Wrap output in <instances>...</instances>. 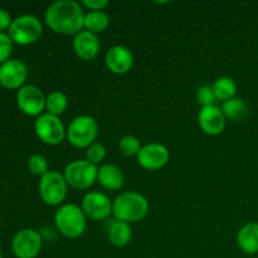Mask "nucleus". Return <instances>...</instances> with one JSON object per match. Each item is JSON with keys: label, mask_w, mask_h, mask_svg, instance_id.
I'll return each mask as SVG.
<instances>
[{"label": "nucleus", "mask_w": 258, "mask_h": 258, "mask_svg": "<svg viewBox=\"0 0 258 258\" xmlns=\"http://www.w3.org/2000/svg\"><path fill=\"white\" fill-rule=\"evenodd\" d=\"M44 18L49 29L57 34L76 35L82 32L85 13L75 0H58L48 7Z\"/></svg>", "instance_id": "f257e3e1"}, {"label": "nucleus", "mask_w": 258, "mask_h": 258, "mask_svg": "<svg viewBox=\"0 0 258 258\" xmlns=\"http://www.w3.org/2000/svg\"><path fill=\"white\" fill-rule=\"evenodd\" d=\"M148 212V199L136 191H125L112 202V214L116 221L130 224L145 218Z\"/></svg>", "instance_id": "f03ea898"}, {"label": "nucleus", "mask_w": 258, "mask_h": 258, "mask_svg": "<svg viewBox=\"0 0 258 258\" xmlns=\"http://www.w3.org/2000/svg\"><path fill=\"white\" fill-rule=\"evenodd\" d=\"M87 217L82 208L76 204H64L59 207L54 216V224L59 233L67 238L75 239L82 236L87 227Z\"/></svg>", "instance_id": "7ed1b4c3"}, {"label": "nucleus", "mask_w": 258, "mask_h": 258, "mask_svg": "<svg viewBox=\"0 0 258 258\" xmlns=\"http://www.w3.org/2000/svg\"><path fill=\"white\" fill-rule=\"evenodd\" d=\"M98 135V125L91 116L82 115L76 117L67 128L70 144L78 149H87L96 141Z\"/></svg>", "instance_id": "20e7f679"}, {"label": "nucleus", "mask_w": 258, "mask_h": 258, "mask_svg": "<svg viewBox=\"0 0 258 258\" xmlns=\"http://www.w3.org/2000/svg\"><path fill=\"white\" fill-rule=\"evenodd\" d=\"M43 32L40 20L34 15H22L13 20L9 28V37L20 45H29L37 42Z\"/></svg>", "instance_id": "39448f33"}, {"label": "nucleus", "mask_w": 258, "mask_h": 258, "mask_svg": "<svg viewBox=\"0 0 258 258\" xmlns=\"http://www.w3.org/2000/svg\"><path fill=\"white\" fill-rule=\"evenodd\" d=\"M98 168L87 160H75L64 169L66 181L75 189H88L97 181Z\"/></svg>", "instance_id": "423d86ee"}, {"label": "nucleus", "mask_w": 258, "mask_h": 258, "mask_svg": "<svg viewBox=\"0 0 258 258\" xmlns=\"http://www.w3.org/2000/svg\"><path fill=\"white\" fill-rule=\"evenodd\" d=\"M68 184L64 176L58 171H48L40 178L39 194L48 206H59L67 197Z\"/></svg>", "instance_id": "0eeeda50"}, {"label": "nucleus", "mask_w": 258, "mask_h": 258, "mask_svg": "<svg viewBox=\"0 0 258 258\" xmlns=\"http://www.w3.org/2000/svg\"><path fill=\"white\" fill-rule=\"evenodd\" d=\"M34 130L38 138L47 145H59L67 136V130L58 116L42 113L34 123Z\"/></svg>", "instance_id": "6e6552de"}, {"label": "nucleus", "mask_w": 258, "mask_h": 258, "mask_svg": "<svg viewBox=\"0 0 258 258\" xmlns=\"http://www.w3.org/2000/svg\"><path fill=\"white\" fill-rule=\"evenodd\" d=\"M42 236L34 229H22L13 238V252L18 258H35L42 249Z\"/></svg>", "instance_id": "1a4fd4ad"}, {"label": "nucleus", "mask_w": 258, "mask_h": 258, "mask_svg": "<svg viewBox=\"0 0 258 258\" xmlns=\"http://www.w3.org/2000/svg\"><path fill=\"white\" fill-rule=\"evenodd\" d=\"M170 159L168 148L163 144L151 143L144 145L138 154V163L146 170L155 171L164 168Z\"/></svg>", "instance_id": "9d476101"}, {"label": "nucleus", "mask_w": 258, "mask_h": 258, "mask_svg": "<svg viewBox=\"0 0 258 258\" xmlns=\"http://www.w3.org/2000/svg\"><path fill=\"white\" fill-rule=\"evenodd\" d=\"M82 211L93 221H103L112 213V202L106 194L90 191L82 199Z\"/></svg>", "instance_id": "9b49d317"}, {"label": "nucleus", "mask_w": 258, "mask_h": 258, "mask_svg": "<svg viewBox=\"0 0 258 258\" xmlns=\"http://www.w3.org/2000/svg\"><path fill=\"white\" fill-rule=\"evenodd\" d=\"M45 98L42 91L35 86H23L17 95L20 110L28 116H40L45 108Z\"/></svg>", "instance_id": "f8f14e48"}, {"label": "nucleus", "mask_w": 258, "mask_h": 258, "mask_svg": "<svg viewBox=\"0 0 258 258\" xmlns=\"http://www.w3.org/2000/svg\"><path fill=\"white\" fill-rule=\"evenodd\" d=\"M27 76V66L19 59H9L0 66V85L5 88H22Z\"/></svg>", "instance_id": "ddd939ff"}, {"label": "nucleus", "mask_w": 258, "mask_h": 258, "mask_svg": "<svg viewBox=\"0 0 258 258\" xmlns=\"http://www.w3.org/2000/svg\"><path fill=\"white\" fill-rule=\"evenodd\" d=\"M198 122L202 130L211 136L221 135L226 127V116L216 105L202 107L198 113Z\"/></svg>", "instance_id": "4468645a"}, {"label": "nucleus", "mask_w": 258, "mask_h": 258, "mask_svg": "<svg viewBox=\"0 0 258 258\" xmlns=\"http://www.w3.org/2000/svg\"><path fill=\"white\" fill-rule=\"evenodd\" d=\"M105 63L108 71L115 75H125L133 68L134 55L125 45H115L106 53Z\"/></svg>", "instance_id": "2eb2a0df"}, {"label": "nucleus", "mask_w": 258, "mask_h": 258, "mask_svg": "<svg viewBox=\"0 0 258 258\" xmlns=\"http://www.w3.org/2000/svg\"><path fill=\"white\" fill-rule=\"evenodd\" d=\"M100 39L93 33L88 32V30H82L75 35L73 50H75L76 55L82 60L95 59L100 52Z\"/></svg>", "instance_id": "dca6fc26"}, {"label": "nucleus", "mask_w": 258, "mask_h": 258, "mask_svg": "<svg viewBox=\"0 0 258 258\" xmlns=\"http://www.w3.org/2000/svg\"><path fill=\"white\" fill-rule=\"evenodd\" d=\"M97 181L107 190H118L123 186L125 175L118 166L113 164H105L98 169Z\"/></svg>", "instance_id": "f3484780"}, {"label": "nucleus", "mask_w": 258, "mask_h": 258, "mask_svg": "<svg viewBox=\"0 0 258 258\" xmlns=\"http://www.w3.org/2000/svg\"><path fill=\"white\" fill-rule=\"evenodd\" d=\"M237 244L246 254L258 253V222L247 223L237 234Z\"/></svg>", "instance_id": "a211bd4d"}, {"label": "nucleus", "mask_w": 258, "mask_h": 258, "mask_svg": "<svg viewBox=\"0 0 258 258\" xmlns=\"http://www.w3.org/2000/svg\"><path fill=\"white\" fill-rule=\"evenodd\" d=\"M131 238H133V229L130 224L120 221H116L111 224L110 231H108V239L112 246L122 248L130 243Z\"/></svg>", "instance_id": "6ab92c4d"}, {"label": "nucleus", "mask_w": 258, "mask_h": 258, "mask_svg": "<svg viewBox=\"0 0 258 258\" xmlns=\"http://www.w3.org/2000/svg\"><path fill=\"white\" fill-rule=\"evenodd\" d=\"M108 25H110V18L103 10L102 12H88L85 14L83 28L93 34L103 32L107 29Z\"/></svg>", "instance_id": "aec40b11"}, {"label": "nucleus", "mask_w": 258, "mask_h": 258, "mask_svg": "<svg viewBox=\"0 0 258 258\" xmlns=\"http://www.w3.org/2000/svg\"><path fill=\"white\" fill-rule=\"evenodd\" d=\"M222 111H223L226 118L232 121H242L248 113V106L242 98H231L226 101L222 105Z\"/></svg>", "instance_id": "412c9836"}, {"label": "nucleus", "mask_w": 258, "mask_h": 258, "mask_svg": "<svg viewBox=\"0 0 258 258\" xmlns=\"http://www.w3.org/2000/svg\"><path fill=\"white\" fill-rule=\"evenodd\" d=\"M214 91V95H216V98L219 101H226L231 100V98H234L237 93V85L232 78L229 77H221L213 83L212 86Z\"/></svg>", "instance_id": "4be33fe9"}, {"label": "nucleus", "mask_w": 258, "mask_h": 258, "mask_svg": "<svg viewBox=\"0 0 258 258\" xmlns=\"http://www.w3.org/2000/svg\"><path fill=\"white\" fill-rule=\"evenodd\" d=\"M68 106V98L60 91H54V92L49 93L45 98V108H47L48 113L54 115L59 117L64 111L67 110Z\"/></svg>", "instance_id": "5701e85b"}, {"label": "nucleus", "mask_w": 258, "mask_h": 258, "mask_svg": "<svg viewBox=\"0 0 258 258\" xmlns=\"http://www.w3.org/2000/svg\"><path fill=\"white\" fill-rule=\"evenodd\" d=\"M118 148H120V151L126 156H138L139 151L141 150V143L136 136L127 135L123 136L122 139L118 143Z\"/></svg>", "instance_id": "b1692460"}, {"label": "nucleus", "mask_w": 258, "mask_h": 258, "mask_svg": "<svg viewBox=\"0 0 258 258\" xmlns=\"http://www.w3.org/2000/svg\"><path fill=\"white\" fill-rule=\"evenodd\" d=\"M28 168L30 173L42 178L48 173V160L42 155H32L28 160Z\"/></svg>", "instance_id": "393cba45"}, {"label": "nucleus", "mask_w": 258, "mask_h": 258, "mask_svg": "<svg viewBox=\"0 0 258 258\" xmlns=\"http://www.w3.org/2000/svg\"><path fill=\"white\" fill-rule=\"evenodd\" d=\"M106 156V149L102 144L93 143L92 145L88 146L87 151H86V160L90 161L91 164L97 166L101 161H103Z\"/></svg>", "instance_id": "a878e982"}, {"label": "nucleus", "mask_w": 258, "mask_h": 258, "mask_svg": "<svg viewBox=\"0 0 258 258\" xmlns=\"http://www.w3.org/2000/svg\"><path fill=\"white\" fill-rule=\"evenodd\" d=\"M216 100V95H214V91L211 86H202V87L198 88V91H197V101H198L199 105H202L203 107L213 106Z\"/></svg>", "instance_id": "bb28decb"}, {"label": "nucleus", "mask_w": 258, "mask_h": 258, "mask_svg": "<svg viewBox=\"0 0 258 258\" xmlns=\"http://www.w3.org/2000/svg\"><path fill=\"white\" fill-rule=\"evenodd\" d=\"M13 50V40L5 33H0V63H5L9 60Z\"/></svg>", "instance_id": "cd10ccee"}, {"label": "nucleus", "mask_w": 258, "mask_h": 258, "mask_svg": "<svg viewBox=\"0 0 258 258\" xmlns=\"http://www.w3.org/2000/svg\"><path fill=\"white\" fill-rule=\"evenodd\" d=\"M81 5L90 9V12H102L108 5L107 0H83Z\"/></svg>", "instance_id": "c85d7f7f"}, {"label": "nucleus", "mask_w": 258, "mask_h": 258, "mask_svg": "<svg viewBox=\"0 0 258 258\" xmlns=\"http://www.w3.org/2000/svg\"><path fill=\"white\" fill-rule=\"evenodd\" d=\"M13 20L10 18V14L4 9H0V33H3V30L8 29L12 25Z\"/></svg>", "instance_id": "c756f323"}, {"label": "nucleus", "mask_w": 258, "mask_h": 258, "mask_svg": "<svg viewBox=\"0 0 258 258\" xmlns=\"http://www.w3.org/2000/svg\"><path fill=\"white\" fill-rule=\"evenodd\" d=\"M0 258H3V257H2V249H0Z\"/></svg>", "instance_id": "7c9ffc66"}, {"label": "nucleus", "mask_w": 258, "mask_h": 258, "mask_svg": "<svg viewBox=\"0 0 258 258\" xmlns=\"http://www.w3.org/2000/svg\"><path fill=\"white\" fill-rule=\"evenodd\" d=\"M0 226H2V221H0Z\"/></svg>", "instance_id": "2f4dec72"}]
</instances>
